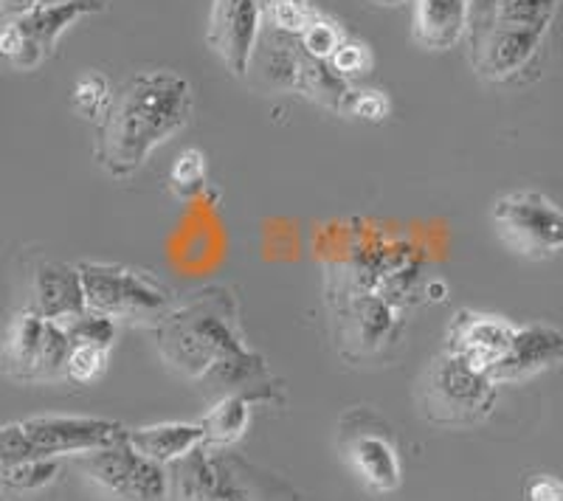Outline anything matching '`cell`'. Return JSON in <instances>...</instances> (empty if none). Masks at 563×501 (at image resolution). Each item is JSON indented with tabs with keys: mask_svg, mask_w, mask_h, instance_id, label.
<instances>
[{
	"mask_svg": "<svg viewBox=\"0 0 563 501\" xmlns=\"http://www.w3.org/2000/svg\"><path fill=\"white\" fill-rule=\"evenodd\" d=\"M192 116V85L180 74L153 68L139 71L113 93L108 116L99 124L97 162L110 178L124 180L147 164Z\"/></svg>",
	"mask_w": 563,
	"mask_h": 501,
	"instance_id": "6da1fadb",
	"label": "cell"
},
{
	"mask_svg": "<svg viewBox=\"0 0 563 501\" xmlns=\"http://www.w3.org/2000/svg\"><path fill=\"white\" fill-rule=\"evenodd\" d=\"M496 398L499 383L449 349H442L431 360L417 389L422 417L445 428H471L485 423Z\"/></svg>",
	"mask_w": 563,
	"mask_h": 501,
	"instance_id": "7a4b0ae2",
	"label": "cell"
},
{
	"mask_svg": "<svg viewBox=\"0 0 563 501\" xmlns=\"http://www.w3.org/2000/svg\"><path fill=\"white\" fill-rule=\"evenodd\" d=\"M555 9L558 0H501L490 32L471 52L476 71L496 82L519 74L544 40Z\"/></svg>",
	"mask_w": 563,
	"mask_h": 501,
	"instance_id": "3957f363",
	"label": "cell"
},
{
	"mask_svg": "<svg viewBox=\"0 0 563 501\" xmlns=\"http://www.w3.org/2000/svg\"><path fill=\"white\" fill-rule=\"evenodd\" d=\"M88 310L108 315L113 322H164L173 293L150 270L128 265L79 263Z\"/></svg>",
	"mask_w": 563,
	"mask_h": 501,
	"instance_id": "277c9868",
	"label": "cell"
},
{
	"mask_svg": "<svg viewBox=\"0 0 563 501\" xmlns=\"http://www.w3.org/2000/svg\"><path fill=\"white\" fill-rule=\"evenodd\" d=\"M70 349L74 344L63 324L45 319L29 304L9 322L0 347V367L18 383H48L65 378Z\"/></svg>",
	"mask_w": 563,
	"mask_h": 501,
	"instance_id": "5b68a950",
	"label": "cell"
},
{
	"mask_svg": "<svg viewBox=\"0 0 563 501\" xmlns=\"http://www.w3.org/2000/svg\"><path fill=\"white\" fill-rule=\"evenodd\" d=\"M493 229L501 243L525 259H552L563 254V209L547 194L519 189L496 198Z\"/></svg>",
	"mask_w": 563,
	"mask_h": 501,
	"instance_id": "8992f818",
	"label": "cell"
},
{
	"mask_svg": "<svg viewBox=\"0 0 563 501\" xmlns=\"http://www.w3.org/2000/svg\"><path fill=\"white\" fill-rule=\"evenodd\" d=\"M79 470L99 493L113 501H167L169 479L164 465L153 463L128 443L110 445L102 450H90L77 457Z\"/></svg>",
	"mask_w": 563,
	"mask_h": 501,
	"instance_id": "52a82bcc",
	"label": "cell"
},
{
	"mask_svg": "<svg viewBox=\"0 0 563 501\" xmlns=\"http://www.w3.org/2000/svg\"><path fill=\"white\" fill-rule=\"evenodd\" d=\"M97 12L90 3H57V7H34L23 18L0 23V59L18 71H34L52 57L57 40L79 18Z\"/></svg>",
	"mask_w": 563,
	"mask_h": 501,
	"instance_id": "ba28073f",
	"label": "cell"
},
{
	"mask_svg": "<svg viewBox=\"0 0 563 501\" xmlns=\"http://www.w3.org/2000/svg\"><path fill=\"white\" fill-rule=\"evenodd\" d=\"M34 459L82 457L90 450H102L122 443L128 431L122 423L102 417H68V414H43L20 420Z\"/></svg>",
	"mask_w": 563,
	"mask_h": 501,
	"instance_id": "9c48e42d",
	"label": "cell"
},
{
	"mask_svg": "<svg viewBox=\"0 0 563 501\" xmlns=\"http://www.w3.org/2000/svg\"><path fill=\"white\" fill-rule=\"evenodd\" d=\"M265 74L274 79L282 88H296L313 102L324 104V108L344 113L350 108L352 88L344 77L333 71V65L327 59L310 57L299 45H279L276 52L268 54V65Z\"/></svg>",
	"mask_w": 563,
	"mask_h": 501,
	"instance_id": "30bf717a",
	"label": "cell"
},
{
	"mask_svg": "<svg viewBox=\"0 0 563 501\" xmlns=\"http://www.w3.org/2000/svg\"><path fill=\"white\" fill-rule=\"evenodd\" d=\"M263 20L260 0H211L209 12V48L234 77H245L251 68V57L256 48Z\"/></svg>",
	"mask_w": 563,
	"mask_h": 501,
	"instance_id": "8fae6325",
	"label": "cell"
},
{
	"mask_svg": "<svg viewBox=\"0 0 563 501\" xmlns=\"http://www.w3.org/2000/svg\"><path fill=\"white\" fill-rule=\"evenodd\" d=\"M512 335H516V324L501 319V315L460 310L451 319L449 333H445V349L465 358L471 367L490 375L499 367L501 358L510 353Z\"/></svg>",
	"mask_w": 563,
	"mask_h": 501,
	"instance_id": "7c38bea8",
	"label": "cell"
},
{
	"mask_svg": "<svg viewBox=\"0 0 563 501\" xmlns=\"http://www.w3.org/2000/svg\"><path fill=\"white\" fill-rule=\"evenodd\" d=\"M558 364H563V330L541 322L525 324L516 327L510 353L493 369L490 378L496 383H519Z\"/></svg>",
	"mask_w": 563,
	"mask_h": 501,
	"instance_id": "4fadbf2b",
	"label": "cell"
},
{
	"mask_svg": "<svg viewBox=\"0 0 563 501\" xmlns=\"http://www.w3.org/2000/svg\"><path fill=\"white\" fill-rule=\"evenodd\" d=\"M32 308L59 324L85 313L88 302L77 265L40 263L32 279Z\"/></svg>",
	"mask_w": 563,
	"mask_h": 501,
	"instance_id": "5bb4252c",
	"label": "cell"
},
{
	"mask_svg": "<svg viewBox=\"0 0 563 501\" xmlns=\"http://www.w3.org/2000/svg\"><path fill=\"white\" fill-rule=\"evenodd\" d=\"M346 463L352 465L355 476L375 493H391L400 488V457L386 434L378 431H358L346 443Z\"/></svg>",
	"mask_w": 563,
	"mask_h": 501,
	"instance_id": "9a60e30c",
	"label": "cell"
},
{
	"mask_svg": "<svg viewBox=\"0 0 563 501\" xmlns=\"http://www.w3.org/2000/svg\"><path fill=\"white\" fill-rule=\"evenodd\" d=\"M467 34V0H417L415 40L429 52H449Z\"/></svg>",
	"mask_w": 563,
	"mask_h": 501,
	"instance_id": "2e32d148",
	"label": "cell"
},
{
	"mask_svg": "<svg viewBox=\"0 0 563 501\" xmlns=\"http://www.w3.org/2000/svg\"><path fill=\"white\" fill-rule=\"evenodd\" d=\"M128 443L153 463L169 465L198 450L206 443V431L200 423L144 425V428L128 431Z\"/></svg>",
	"mask_w": 563,
	"mask_h": 501,
	"instance_id": "e0dca14e",
	"label": "cell"
},
{
	"mask_svg": "<svg viewBox=\"0 0 563 501\" xmlns=\"http://www.w3.org/2000/svg\"><path fill=\"white\" fill-rule=\"evenodd\" d=\"M251 423V405L249 400L229 394L220 400L200 425L206 431V443L209 445H231L238 443Z\"/></svg>",
	"mask_w": 563,
	"mask_h": 501,
	"instance_id": "ac0fdd59",
	"label": "cell"
},
{
	"mask_svg": "<svg viewBox=\"0 0 563 501\" xmlns=\"http://www.w3.org/2000/svg\"><path fill=\"white\" fill-rule=\"evenodd\" d=\"M70 102H74L79 116L88 119V122L102 124L104 116H108L110 104H113V88H110L104 74L88 71L77 79V85H74Z\"/></svg>",
	"mask_w": 563,
	"mask_h": 501,
	"instance_id": "d6986e66",
	"label": "cell"
},
{
	"mask_svg": "<svg viewBox=\"0 0 563 501\" xmlns=\"http://www.w3.org/2000/svg\"><path fill=\"white\" fill-rule=\"evenodd\" d=\"M59 476V459H29V463L12 465L0 470V490L14 493H34L43 490Z\"/></svg>",
	"mask_w": 563,
	"mask_h": 501,
	"instance_id": "ffe728a7",
	"label": "cell"
},
{
	"mask_svg": "<svg viewBox=\"0 0 563 501\" xmlns=\"http://www.w3.org/2000/svg\"><path fill=\"white\" fill-rule=\"evenodd\" d=\"M169 189L180 200L198 198L206 189V155L198 147H189L175 158L169 169Z\"/></svg>",
	"mask_w": 563,
	"mask_h": 501,
	"instance_id": "44dd1931",
	"label": "cell"
},
{
	"mask_svg": "<svg viewBox=\"0 0 563 501\" xmlns=\"http://www.w3.org/2000/svg\"><path fill=\"white\" fill-rule=\"evenodd\" d=\"M63 327L65 333H68L70 344H90V347H102V349L113 347L115 333H119L113 319L97 313V310H85V313L74 315V319L65 322Z\"/></svg>",
	"mask_w": 563,
	"mask_h": 501,
	"instance_id": "7402d4cb",
	"label": "cell"
},
{
	"mask_svg": "<svg viewBox=\"0 0 563 501\" xmlns=\"http://www.w3.org/2000/svg\"><path fill=\"white\" fill-rule=\"evenodd\" d=\"M301 48L316 59H330L335 52H339V45L344 43V34L341 29L335 26L333 20L319 18V14H310V20L305 23L299 34Z\"/></svg>",
	"mask_w": 563,
	"mask_h": 501,
	"instance_id": "603a6c76",
	"label": "cell"
},
{
	"mask_svg": "<svg viewBox=\"0 0 563 501\" xmlns=\"http://www.w3.org/2000/svg\"><path fill=\"white\" fill-rule=\"evenodd\" d=\"M108 353L110 349L90 347V344H74L68 355V367H65V378L74 383H93L108 369Z\"/></svg>",
	"mask_w": 563,
	"mask_h": 501,
	"instance_id": "cb8c5ba5",
	"label": "cell"
},
{
	"mask_svg": "<svg viewBox=\"0 0 563 501\" xmlns=\"http://www.w3.org/2000/svg\"><path fill=\"white\" fill-rule=\"evenodd\" d=\"M263 3V18L268 20L276 32L296 34L299 37L305 23L310 20L308 0H260Z\"/></svg>",
	"mask_w": 563,
	"mask_h": 501,
	"instance_id": "d4e9b609",
	"label": "cell"
},
{
	"mask_svg": "<svg viewBox=\"0 0 563 501\" xmlns=\"http://www.w3.org/2000/svg\"><path fill=\"white\" fill-rule=\"evenodd\" d=\"M327 63L333 65V71L339 77H344L350 82L352 77H361L372 68V57H369V48L364 43H352V40H344L339 45V52L333 57L327 59Z\"/></svg>",
	"mask_w": 563,
	"mask_h": 501,
	"instance_id": "484cf974",
	"label": "cell"
},
{
	"mask_svg": "<svg viewBox=\"0 0 563 501\" xmlns=\"http://www.w3.org/2000/svg\"><path fill=\"white\" fill-rule=\"evenodd\" d=\"M350 113H355L358 119H366V122H384L389 116L391 102L384 90H352L350 97Z\"/></svg>",
	"mask_w": 563,
	"mask_h": 501,
	"instance_id": "4316f807",
	"label": "cell"
},
{
	"mask_svg": "<svg viewBox=\"0 0 563 501\" xmlns=\"http://www.w3.org/2000/svg\"><path fill=\"white\" fill-rule=\"evenodd\" d=\"M499 3L501 0H467V40H471V52L490 32Z\"/></svg>",
	"mask_w": 563,
	"mask_h": 501,
	"instance_id": "83f0119b",
	"label": "cell"
},
{
	"mask_svg": "<svg viewBox=\"0 0 563 501\" xmlns=\"http://www.w3.org/2000/svg\"><path fill=\"white\" fill-rule=\"evenodd\" d=\"M525 501H563V482L552 474L532 476L525 485Z\"/></svg>",
	"mask_w": 563,
	"mask_h": 501,
	"instance_id": "f1b7e54d",
	"label": "cell"
},
{
	"mask_svg": "<svg viewBox=\"0 0 563 501\" xmlns=\"http://www.w3.org/2000/svg\"><path fill=\"white\" fill-rule=\"evenodd\" d=\"M34 7H40V0H0V23L23 18Z\"/></svg>",
	"mask_w": 563,
	"mask_h": 501,
	"instance_id": "f546056e",
	"label": "cell"
},
{
	"mask_svg": "<svg viewBox=\"0 0 563 501\" xmlns=\"http://www.w3.org/2000/svg\"><path fill=\"white\" fill-rule=\"evenodd\" d=\"M40 3H43V7H57V3H90V7L99 12V9H104L108 0H40Z\"/></svg>",
	"mask_w": 563,
	"mask_h": 501,
	"instance_id": "4dcf8cb0",
	"label": "cell"
},
{
	"mask_svg": "<svg viewBox=\"0 0 563 501\" xmlns=\"http://www.w3.org/2000/svg\"><path fill=\"white\" fill-rule=\"evenodd\" d=\"M380 7H397V3H404V0H375Z\"/></svg>",
	"mask_w": 563,
	"mask_h": 501,
	"instance_id": "1f68e13d",
	"label": "cell"
},
{
	"mask_svg": "<svg viewBox=\"0 0 563 501\" xmlns=\"http://www.w3.org/2000/svg\"><path fill=\"white\" fill-rule=\"evenodd\" d=\"M238 501H243V499H238Z\"/></svg>",
	"mask_w": 563,
	"mask_h": 501,
	"instance_id": "d6a6232c",
	"label": "cell"
},
{
	"mask_svg": "<svg viewBox=\"0 0 563 501\" xmlns=\"http://www.w3.org/2000/svg\"><path fill=\"white\" fill-rule=\"evenodd\" d=\"M0 493H3V490H0Z\"/></svg>",
	"mask_w": 563,
	"mask_h": 501,
	"instance_id": "836d02e7",
	"label": "cell"
}]
</instances>
